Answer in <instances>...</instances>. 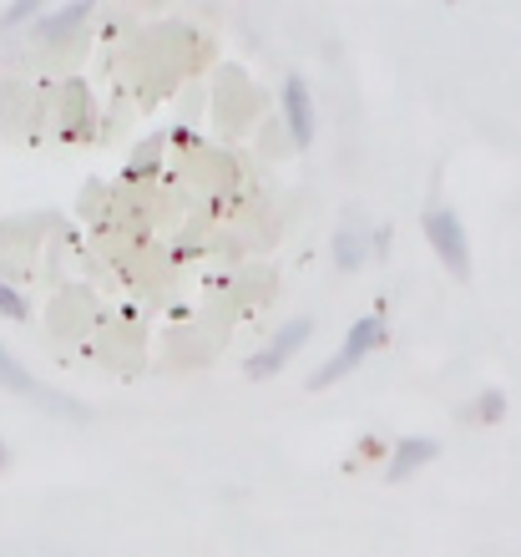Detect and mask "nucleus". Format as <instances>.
Instances as JSON below:
<instances>
[{"label": "nucleus", "mask_w": 521, "mask_h": 557, "mask_svg": "<svg viewBox=\"0 0 521 557\" xmlns=\"http://www.w3.org/2000/svg\"><path fill=\"white\" fill-rule=\"evenodd\" d=\"M380 345H385V320H380V314H370V320H355V330H349L345 345L334 350L330 366L309 375V391H330L334 381H345L349 370L360 366V360H364L370 350H380Z\"/></svg>", "instance_id": "nucleus-1"}, {"label": "nucleus", "mask_w": 521, "mask_h": 557, "mask_svg": "<svg viewBox=\"0 0 521 557\" xmlns=\"http://www.w3.org/2000/svg\"><path fill=\"white\" fill-rule=\"evenodd\" d=\"M425 244L456 278L471 274V238H466V223L456 219V208H431L425 213Z\"/></svg>", "instance_id": "nucleus-2"}, {"label": "nucleus", "mask_w": 521, "mask_h": 557, "mask_svg": "<svg viewBox=\"0 0 521 557\" xmlns=\"http://www.w3.org/2000/svg\"><path fill=\"white\" fill-rule=\"evenodd\" d=\"M309 330H314L309 320H289V324H284V330H278V335L269 339V345H263V350L244 366V370H248V381H269V375H278V370H284V360H289L294 350H305Z\"/></svg>", "instance_id": "nucleus-3"}, {"label": "nucleus", "mask_w": 521, "mask_h": 557, "mask_svg": "<svg viewBox=\"0 0 521 557\" xmlns=\"http://www.w3.org/2000/svg\"><path fill=\"white\" fill-rule=\"evenodd\" d=\"M0 385H5V391H11V396H26V400H41L46 411H76L72 400H61L57 391H46L41 381H36V375H30L26 366H15V355L5 350V345H0Z\"/></svg>", "instance_id": "nucleus-4"}, {"label": "nucleus", "mask_w": 521, "mask_h": 557, "mask_svg": "<svg viewBox=\"0 0 521 557\" xmlns=\"http://www.w3.org/2000/svg\"><path fill=\"white\" fill-rule=\"evenodd\" d=\"M284 117H289V137L305 152L314 143V102H309L305 76H284Z\"/></svg>", "instance_id": "nucleus-5"}, {"label": "nucleus", "mask_w": 521, "mask_h": 557, "mask_svg": "<svg viewBox=\"0 0 521 557\" xmlns=\"http://www.w3.org/2000/svg\"><path fill=\"white\" fill-rule=\"evenodd\" d=\"M441 456V446H435L431 436H410V441H400L395 446V456H390V482H406V476H415L425 461H435Z\"/></svg>", "instance_id": "nucleus-6"}, {"label": "nucleus", "mask_w": 521, "mask_h": 557, "mask_svg": "<svg viewBox=\"0 0 521 557\" xmlns=\"http://www.w3.org/2000/svg\"><path fill=\"white\" fill-rule=\"evenodd\" d=\"M91 15V0H76V5H61L57 15H46L41 21V36L46 41H61V36H66V30H76L82 26V21H87Z\"/></svg>", "instance_id": "nucleus-7"}, {"label": "nucleus", "mask_w": 521, "mask_h": 557, "mask_svg": "<svg viewBox=\"0 0 521 557\" xmlns=\"http://www.w3.org/2000/svg\"><path fill=\"white\" fill-rule=\"evenodd\" d=\"M364 264V238L355 234V228H339V234H334V269H360Z\"/></svg>", "instance_id": "nucleus-8"}, {"label": "nucleus", "mask_w": 521, "mask_h": 557, "mask_svg": "<svg viewBox=\"0 0 521 557\" xmlns=\"http://www.w3.org/2000/svg\"><path fill=\"white\" fill-rule=\"evenodd\" d=\"M36 15H41V0H21V5H11V11L0 15V30L26 26V21H36Z\"/></svg>", "instance_id": "nucleus-9"}, {"label": "nucleus", "mask_w": 521, "mask_h": 557, "mask_svg": "<svg viewBox=\"0 0 521 557\" xmlns=\"http://www.w3.org/2000/svg\"><path fill=\"white\" fill-rule=\"evenodd\" d=\"M476 416L481 421H501V416H507V396H501V391H481Z\"/></svg>", "instance_id": "nucleus-10"}, {"label": "nucleus", "mask_w": 521, "mask_h": 557, "mask_svg": "<svg viewBox=\"0 0 521 557\" xmlns=\"http://www.w3.org/2000/svg\"><path fill=\"white\" fill-rule=\"evenodd\" d=\"M0 314H5V320H26L30 314V305L11 289V284H0Z\"/></svg>", "instance_id": "nucleus-11"}, {"label": "nucleus", "mask_w": 521, "mask_h": 557, "mask_svg": "<svg viewBox=\"0 0 521 557\" xmlns=\"http://www.w3.org/2000/svg\"><path fill=\"white\" fill-rule=\"evenodd\" d=\"M0 471H5V441H0Z\"/></svg>", "instance_id": "nucleus-12"}]
</instances>
